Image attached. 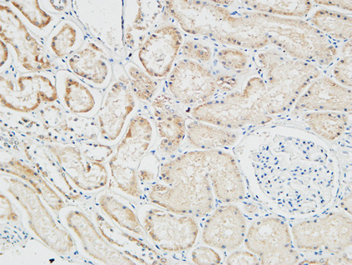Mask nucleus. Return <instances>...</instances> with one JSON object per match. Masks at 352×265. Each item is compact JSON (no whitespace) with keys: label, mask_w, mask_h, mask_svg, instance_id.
<instances>
[{"label":"nucleus","mask_w":352,"mask_h":265,"mask_svg":"<svg viewBox=\"0 0 352 265\" xmlns=\"http://www.w3.org/2000/svg\"><path fill=\"white\" fill-rule=\"evenodd\" d=\"M164 87L185 111L220 96L218 73L211 67L179 57Z\"/></svg>","instance_id":"16"},{"label":"nucleus","mask_w":352,"mask_h":265,"mask_svg":"<svg viewBox=\"0 0 352 265\" xmlns=\"http://www.w3.org/2000/svg\"><path fill=\"white\" fill-rule=\"evenodd\" d=\"M147 106L157 129L155 150L164 162L184 148L187 137L188 116L184 108L170 96L164 84Z\"/></svg>","instance_id":"19"},{"label":"nucleus","mask_w":352,"mask_h":265,"mask_svg":"<svg viewBox=\"0 0 352 265\" xmlns=\"http://www.w3.org/2000/svg\"><path fill=\"white\" fill-rule=\"evenodd\" d=\"M251 11L281 17L305 18L314 8L311 1H241Z\"/></svg>","instance_id":"38"},{"label":"nucleus","mask_w":352,"mask_h":265,"mask_svg":"<svg viewBox=\"0 0 352 265\" xmlns=\"http://www.w3.org/2000/svg\"><path fill=\"white\" fill-rule=\"evenodd\" d=\"M157 134L147 104L130 122L126 132L115 147L111 159L125 167L137 170L142 159L157 144Z\"/></svg>","instance_id":"24"},{"label":"nucleus","mask_w":352,"mask_h":265,"mask_svg":"<svg viewBox=\"0 0 352 265\" xmlns=\"http://www.w3.org/2000/svg\"><path fill=\"white\" fill-rule=\"evenodd\" d=\"M55 76L60 104L70 113L95 119L104 92L90 87L67 69H58Z\"/></svg>","instance_id":"26"},{"label":"nucleus","mask_w":352,"mask_h":265,"mask_svg":"<svg viewBox=\"0 0 352 265\" xmlns=\"http://www.w3.org/2000/svg\"><path fill=\"white\" fill-rule=\"evenodd\" d=\"M65 141L80 143L98 141L99 130L95 119L77 116L69 113L58 102L44 104L33 114Z\"/></svg>","instance_id":"27"},{"label":"nucleus","mask_w":352,"mask_h":265,"mask_svg":"<svg viewBox=\"0 0 352 265\" xmlns=\"http://www.w3.org/2000/svg\"><path fill=\"white\" fill-rule=\"evenodd\" d=\"M135 203H137L109 188L98 192L94 198V206L116 226L149 242L140 222L138 205Z\"/></svg>","instance_id":"28"},{"label":"nucleus","mask_w":352,"mask_h":265,"mask_svg":"<svg viewBox=\"0 0 352 265\" xmlns=\"http://www.w3.org/2000/svg\"><path fill=\"white\" fill-rule=\"evenodd\" d=\"M115 59L96 40L87 36L83 46L63 62L67 69L85 83L104 92L112 82Z\"/></svg>","instance_id":"22"},{"label":"nucleus","mask_w":352,"mask_h":265,"mask_svg":"<svg viewBox=\"0 0 352 265\" xmlns=\"http://www.w3.org/2000/svg\"><path fill=\"white\" fill-rule=\"evenodd\" d=\"M123 67L135 97L140 104H148L162 89L164 82L151 77L130 60L123 62Z\"/></svg>","instance_id":"37"},{"label":"nucleus","mask_w":352,"mask_h":265,"mask_svg":"<svg viewBox=\"0 0 352 265\" xmlns=\"http://www.w3.org/2000/svg\"><path fill=\"white\" fill-rule=\"evenodd\" d=\"M142 104L135 97L122 62H115L111 83L105 90L99 111L95 117L98 130V141L116 147Z\"/></svg>","instance_id":"9"},{"label":"nucleus","mask_w":352,"mask_h":265,"mask_svg":"<svg viewBox=\"0 0 352 265\" xmlns=\"http://www.w3.org/2000/svg\"><path fill=\"white\" fill-rule=\"evenodd\" d=\"M219 45L201 37L186 36L179 57L212 67L216 49Z\"/></svg>","instance_id":"39"},{"label":"nucleus","mask_w":352,"mask_h":265,"mask_svg":"<svg viewBox=\"0 0 352 265\" xmlns=\"http://www.w3.org/2000/svg\"><path fill=\"white\" fill-rule=\"evenodd\" d=\"M308 22L335 43L351 39V14L320 8L311 13Z\"/></svg>","instance_id":"34"},{"label":"nucleus","mask_w":352,"mask_h":265,"mask_svg":"<svg viewBox=\"0 0 352 265\" xmlns=\"http://www.w3.org/2000/svg\"><path fill=\"white\" fill-rule=\"evenodd\" d=\"M2 192L17 207L25 229L38 242L62 256L79 253L76 243L43 198L17 177L1 174Z\"/></svg>","instance_id":"6"},{"label":"nucleus","mask_w":352,"mask_h":265,"mask_svg":"<svg viewBox=\"0 0 352 265\" xmlns=\"http://www.w3.org/2000/svg\"><path fill=\"white\" fill-rule=\"evenodd\" d=\"M170 21L165 1L125 0L123 10L124 45L127 61L151 33Z\"/></svg>","instance_id":"21"},{"label":"nucleus","mask_w":352,"mask_h":265,"mask_svg":"<svg viewBox=\"0 0 352 265\" xmlns=\"http://www.w3.org/2000/svg\"><path fill=\"white\" fill-rule=\"evenodd\" d=\"M161 163L162 160L155 152V148L142 159L138 168V176L142 189L157 181Z\"/></svg>","instance_id":"42"},{"label":"nucleus","mask_w":352,"mask_h":265,"mask_svg":"<svg viewBox=\"0 0 352 265\" xmlns=\"http://www.w3.org/2000/svg\"><path fill=\"white\" fill-rule=\"evenodd\" d=\"M225 253L205 244H196L187 254L189 263L199 265L224 264Z\"/></svg>","instance_id":"41"},{"label":"nucleus","mask_w":352,"mask_h":265,"mask_svg":"<svg viewBox=\"0 0 352 265\" xmlns=\"http://www.w3.org/2000/svg\"><path fill=\"white\" fill-rule=\"evenodd\" d=\"M124 1H72L69 13L87 34L112 54L115 61L124 62Z\"/></svg>","instance_id":"11"},{"label":"nucleus","mask_w":352,"mask_h":265,"mask_svg":"<svg viewBox=\"0 0 352 265\" xmlns=\"http://www.w3.org/2000/svg\"><path fill=\"white\" fill-rule=\"evenodd\" d=\"M351 39L339 49V55L331 69V78L346 88L351 89Z\"/></svg>","instance_id":"40"},{"label":"nucleus","mask_w":352,"mask_h":265,"mask_svg":"<svg viewBox=\"0 0 352 265\" xmlns=\"http://www.w3.org/2000/svg\"><path fill=\"white\" fill-rule=\"evenodd\" d=\"M211 67L218 72L245 76L254 71L252 52L237 47L219 46Z\"/></svg>","instance_id":"36"},{"label":"nucleus","mask_w":352,"mask_h":265,"mask_svg":"<svg viewBox=\"0 0 352 265\" xmlns=\"http://www.w3.org/2000/svg\"><path fill=\"white\" fill-rule=\"evenodd\" d=\"M87 34L70 14H63L45 41V47L50 58L63 69V62L83 46Z\"/></svg>","instance_id":"30"},{"label":"nucleus","mask_w":352,"mask_h":265,"mask_svg":"<svg viewBox=\"0 0 352 265\" xmlns=\"http://www.w3.org/2000/svg\"><path fill=\"white\" fill-rule=\"evenodd\" d=\"M144 202L202 222L222 203L250 196L233 150H181L161 163L157 181L144 187Z\"/></svg>","instance_id":"2"},{"label":"nucleus","mask_w":352,"mask_h":265,"mask_svg":"<svg viewBox=\"0 0 352 265\" xmlns=\"http://www.w3.org/2000/svg\"><path fill=\"white\" fill-rule=\"evenodd\" d=\"M58 101L54 71L0 73V103L6 111L32 115Z\"/></svg>","instance_id":"10"},{"label":"nucleus","mask_w":352,"mask_h":265,"mask_svg":"<svg viewBox=\"0 0 352 265\" xmlns=\"http://www.w3.org/2000/svg\"><path fill=\"white\" fill-rule=\"evenodd\" d=\"M8 3L17 12L30 31L44 43L63 16L47 12L37 0H12Z\"/></svg>","instance_id":"33"},{"label":"nucleus","mask_w":352,"mask_h":265,"mask_svg":"<svg viewBox=\"0 0 352 265\" xmlns=\"http://www.w3.org/2000/svg\"><path fill=\"white\" fill-rule=\"evenodd\" d=\"M82 207L96 224L103 238L119 251L133 258L138 264H170L173 260L160 253L149 242L124 231L120 229L89 201Z\"/></svg>","instance_id":"23"},{"label":"nucleus","mask_w":352,"mask_h":265,"mask_svg":"<svg viewBox=\"0 0 352 265\" xmlns=\"http://www.w3.org/2000/svg\"><path fill=\"white\" fill-rule=\"evenodd\" d=\"M0 56H1V62H0V73H6L16 69L14 67V60L11 49L3 40L0 39Z\"/></svg>","instance_id":"46"},{"label":"nucleus","mask_w":352,"mask_h":265,"mask_svg":"<svg viewBox=\"0 0 352 265\" xmlns=\"http://www.w3.org/2000/svg\"><path fill=\"white\" fill-rule=\"evenodd\" d=\"M184 38V33L170 20L151 33L129 60L164 82L179 58Z\"/></svg>","instance_id":"17"},{"label":"nucleus","mask_w":352,"mask_h":265,"mask_svg":"<svg viewBox=\"0 0 352 265\" xmlns=\"http://www.w3.org/2000/svg\"><path fill=\"white\" fill-rule=\"evenodd\" d=\"M138 214L150 244L170 259H183V255L187 257L190 250L200 242L201 222L190 215L148 202L138 205Z\"/></svg>","instance_id":"7"},{"label":"nucleus","mask_w":352,"mask_h":265,"mask_svg":"<svg viewBox=\"0 0 352 265\" xmlns=\"http://www.w3.org/2000/svg\"><path fill=\"white\" fill-rule=\"evenodd\" d=\"M293 117L305 129L329 143L340 139L351 128V115L340 112H307Z\"/></svg>","instance_id":"32"},{"label":"nucleus","mask_w":352,"mask_h":265,"mask_svg":"<svg viewBox=\"0 0 352 265\" xmlns=\"http://www.w3.org/2000/svg\"><path fill=\"white\" fill-rule=\"evenodd\" d=\"M254 71L267 87L266 112L278 119L290 112L309 84L322 74L316 65L289 56L274 47L252 52Z\"/></svg>","instance_id":"5"},{"label":"nucleus","mask_w":352,"mask_h":265,"mask_svg":"<svg viewBox=\"0 0 352 265\" xmlns=\"http://www.w3.org/2000/svg\"><path fill=\"white\" fill-rule=\"evenodd\" d=\"M74 187L85 196H95L109 186L107 163L95 161L82 152L77 143H43Z\"/></svg>","instance_id":"18"},{"label":"nucleus","mask_w":352,"mask_h":265,"mask_svg":"<svg viewBox=\"0 0 352 265\" xmlns=\"http://www.w3.org/2000/svg\"><path fill=\"white\" fill-rule=\"evenodd\" d=\"M58 216L72 234L79 253L88 261L98 264H138L110 244L100 234L92 218L78 205H65Z\"/></svg>","instance_id":"15"},{"label":"nucleus","mask_w":352,"mask_h":265,"mask_svg":"<svg viewBox=\"0 0 352 265\" xmlns=\"http://www.w3.org/2000/svg\"><path fill=\"white\" fill-rule=\"evenodd\" d=\"M172 21L186 36L201 37L219 46L248 51L269 47L284 49L292 21L289 18L251 11L241 1H165Z\"/></svg>","instance_id":"3"},{"label":"nucleus","mask_w":352,"mask_h":265,"mask_svg":"<svg viewBox=\"0 0 352 265\" xmlns=\"http://www.w3.org/2000/svg\"><path fill=\"white\" fill-rule=\"evenodd\" d=\"M289 224L293 243L301 255L338 254L351 250V215L339 208Z\"/></svg>","instance_id":"8"},{"label":"nucleus","mask_w":352,"mask_h":265,"mask_svg":"<svg viewBox=\"0 0 352 265\" xmlns=\"http://www.w3.org/2000/svg\"><path fill=\"white\" fill-rule=\"evenodd\" d=\"M266 94L265 82L254 69L237 89L184 112L196 121L246 133L276 122L266 112Z\"/></svg>","instance_id":"4"},{"label":"nucleus","mask_w":352,"mask_h":265,"mask_svg":"<svg viewBox=\"0 0 352 265\" xmlns=\"http://www.w3.org/2000/svg\"><path fill=\"white\" fill-rule=\"evenodd\" d=\"M351 89L327 75L315 79L290 110L292 117L307 112H340L351 116Z\"/></svg>","instance_id":"25"},{"label":"nucleus","mask_w":352,"mask_h":265,"mask_svg":"<svg viewBox=\"0 0 352 265\" xmlns=\"http://www.w3.org/2000/svg\"><path fill=\"white\" fill-rule=\"evenodd\" d=\"M0 2V39L11 49L19 72L54 71L62 69L50 58L45 44L30 31L8 1Z\"/></svg>","instance_id":"12"},{"label":"nucleus","mask_w":352,"mask_h":265,"mask_svg":"<svg viewBox=\"0 0 352 265\" xmlns=\"http://www.w3.org/2000/svg\"><path fill=\"white\" fill-rule=\"evenodd\" d=\"M351 262V251L330 255H308L301 259L298 264H349Z\"/></svg>","instance_id":"43"},{"label":"nucleus","mask_w":352,"mask_h":265,"mask_svg":"<svg viewBox=\"0 0 352 265\" xmlns=\"http://www.w3.org/2000/svg\"><path fill=\"white\" fill-rule=\"evenodd\" d=\"M1 174L17 177L28 183L43 198L55 214L58 215L60 209L68 204L31 165L5 150L1 153Z\"/></svg>","instance_id":"29"},{"label":"nucleus","mask_w":352,"mask_h":265,"mask_svg":"<svg viewBox=\"0 0 352 265\" xmlns=\"http://www.w3.org/2000/svg\"><path fill=\"white\" fill-rule=\"evenodd\" d=\"M109 182L107 188L119 193L133 202H144V193L140 186L138 171L120 164L109 159L107 163Z\"/></svg>","instance_id":"35"},{"label":"nucleus","mask_w":352,"mask_h":265,"mask_svg":"<svg viewBox=\"0 0 352 265\" xmlns=\"http://www.w3.org/2000/svg\"><path fill=\"white\" fill-rule=\"evenodd\" d=\"M186 143L199 150H233L245 133L196 121L188 117Z\"/></svg>","instance_id":"31"},{"label":"nucleus","mask_w":352,"mask_h":265,"mask_svg":"<svg viewBox=\"0 0 352 265\" xmlns=\"http://www.w3.org/2000/svg\"><path fill=\"white\" fill-rule=\"evenodd\" d=\"M233 151L250 196L269 212L291 222L336 208L340 160L308 130L270 124L246 132Z\"/></svg>","instance_id":"1"},{"label":"nucleus","mask_w":352,"mask_h":265,"mask_svg":"<svg viewBox=\"0 0 352 265\" xmlns=\"http://www.w3.org/2000/svg\"><path fill=\"white\" fill-rule=\"evenodd\" d=\"M200 241L228 254L243 246L250 221L239 203H222L201 222Z\"/></svg>","instance_id":"20"},{"label":"nucleus","mask_w":352,"mask_h":265,"mask_svg":"<svg viewBox=\"0 0 352 265\" xmlns=\"http://www.w3.org/2000/svg\"><path fill=\"white\" fill-rule=\"evenodd\" d=\"M2 149L25 160L49 183L69 204L80 206L89 201L69 181L67 174L43 142L20 136L10 130L1 128Z\"/></svg>","instance_id":"14"},{"label":"nucleus","mask_w":352,"mask_h":265,"mask_svg":"<svg viewBox=\"0 0 352 265\" xmlns=\"http://www.w3.org/2000/svg\"><path fill=\"white\" fill-rule=\"evenodd\" d=\"M224 264L258 265L261 264V261L259 257L254 253L249 251L245 248L243 249L240 248L226 255Z\"/></svg>","instance_id":"45"},{"label":"nucleus","mask_w":352,"mask_h":265,"mask_svg":"<svg viewBox=\"0 0 352 265\" xmlns=\"http://www.w3.org/2000/svg\"><path fill=\"white\" fill-rule=\"evenodd\" d=\"M315 4L324 5V7L336 8L351 12V1H314Z\"/></svg>","instance_id":"47"},{"label":"nucleus","mask_w":352,"mask_h":265,"mask_svg":"<svg viewBox=\"0 0 352 265\" xmlns=\"http://www.w3.org/2000/svg\"><path fill=\"white\" fill-rule=\"evenodd\" d=\"M243 246L263 265L298 264L302 258L293 243L289 222L272 213L250 222Z\"/></svg>","instance_id":"13"},{"label":"nucleus","mask_w":352,"mask_h":265,"mask_svg":"<svg viewBox=\"0 0 352 265\" xmlns=\"http://www.w3.org/2000/svg\"><path fill=\"white\" fill-rule=\"evenodd\" d=\"M0 218L2 224H18L21 222V217L16 204L14 203L11 197L6 193L1 192L0 194Z\"/></svg>","instance_id":"44"}]
</instances>
